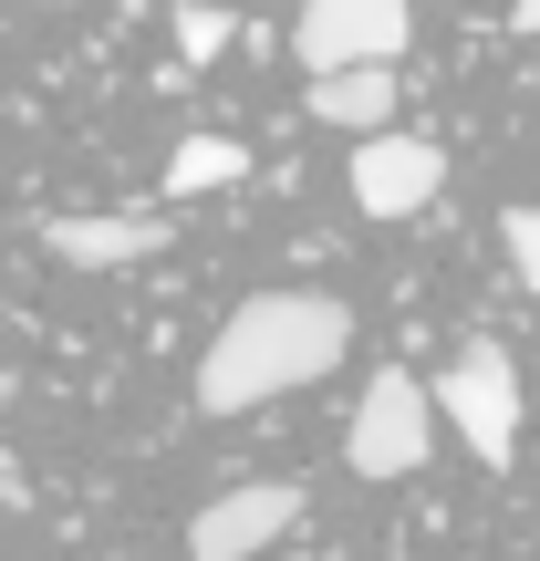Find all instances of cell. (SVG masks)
Here are the masks:
<instances>
[{"label": "cell", "instance_id": "obj_2", "mask_svg": "<svg viewBox=\"0 0 540 561\" xmlns=\"http://www.w3.org/2000/svg\"><path fill=\"white\" fill-rule=\"evenodd\" d=\"M437 416L468 437V458H479V468H509V447H520V364H509V343L468 333L458 354H447Z\"/></svg>", "mask_w": 540, "mask_h": 561}, {"label": "cell", "instance_id": "obj_4", "mask_svg": "<svg viewBox=\"0 0 540 561\" xmlns=\"http://www.w3.org/2000/svg\"><path fill=\"white\" fill-rule=\"evenodd\" d=\"M416 42V11L405 0H301L291 53L301 73H343V62H395Z\"/></svg>", "mask_w": 540, "mask_h": 561}, {"label": "cell", "instance_id": "obj_9", "mask_svg": "<svg viewBox=\"0 0 540 561\" xmlns=\"http://www.w3.org/2000/svg\"><path fill=\"white\" fill-rule=\"evenodd\" d=\"M240 178H250L240 136H177V157H166V198H208V187H240Z\"/></svg>", "mask_w": 540, "mask_h": 561}, {"label": "cell", "instance_id": "obj_10", "mask_svg": "<svg viewBox=\"0 0 540 561\" xmlns=\"http://www.w3.org/2000/svg\"><path fill=\"white\" fill-rule=\"evenodd\" d=\"M229 42H240V21H229L219 0H187V11H177V53H187V62H219Z\"/></svg>", "mask_w": 540, "mask_h": 561}, {"label": "cell", "instance_id": "obj_3", "mask_svg": "<svg viewBox=\"0 0 540 561\" xmlns=\"http://www.w3.org/2000/svg\"><path fill=\"white\" fill-rule=\"evenodd\" d=\"M426 447H437V405H426L416 375H375L354 405V426H343V458H354V479H416Z\"/></svg>", "mask_w": 540, "mask_h": 561}, {"label": "cell", "instance_id": "obj_13", "mask_svg": "<svg viewBox=\"0 0 540 561\" xmlns=\"http://www.w3.org/2000/svg\"><path fill=\"white\" fill-rule=\"evenodd\" d=\"M32 11H62V0H32Z\"/></svg>", "mask_w": 540, "mask_h": 561}, {"label": "cell", "instance_id": "obj_6", "mask_svg": "<svg viewBox=\"0 0 540 561\" xmlns=\"http://www.w3.org/2000/svg\"><path fill=\"white\" fill-rule=\"evenodd\" d=\"M301 520V489L291 479H250V489H219V500L187 520V561H261L280 530Z\"/></svg>", "mask_w": 540, "mask_h": 561}, {"label": "cell", "instance_id": "obj_7", "mask_svg": "<svg viewBox=\"0 0 540 561\" xmlns=\"http://www.w3.org/2000/svg\"><path fill=\"white\" fill-rule=\"evenodd\" d=\"M42 250L62 271H125L166 250V219L157 208H73V219H42Z\"/></svg>", "mask_w": 540, "mask_h": 561}, {"label": "cell", "instance_id": "obj_5", "mask_svg": "<svg viewBox=\"0 0 540 561\" xmlns=\"http://www.w3.org/2000/svg\"><path fill=\"white\" fill-rule=\"evenodd\" d=\"M437 187H447L437 136H395V125L354 136V208L364 219H416V208H437Z\"/></svg>", "mask_w": 540, "mask_h": 561}, {"label": "cell", "instance_id": "obj_1", "mask_svg": "<svg viewBox=\"0 0 540 561\" xmlns=\"http://www.w3.org/2000/svg\"><path fill=\"white\" fill-rule=\"evenodd\" d=\"M343 354H354V312H343L333 291H250L240 312L208 333L187 396H198V416H250V405H271V396L322 385Z\"/></svg>", "mask_w": 540, "mask_h": 561}, {"label": "cell", "instance_id": "obj_11", "mask_svg": "<svg viewBox=\"0 0 540 561\" xmlns=\"http://www.w3.org/2000/svg\"><path fill=\"white\" fill-rule=\"evenodd\" d=\"M499 250H509V271H520V291H540V208H509Z\"/></svg>", "mask_w": 540, "mask_h": 561}, {"label": "cell", "instance_id": "obj_12", "mask_svg": "<svg viewBox=\"0 0 540 561\" xmlns=\"http://www.w3.org/2000/svg\"><path fill=\"white\" fill-rule=\"evenodd\" d=\"M520 32H530V42H540V0H520Z\"/></svg>", "mask_w": 540, "mask_h": 561}, {"label": "cell", "instance_id": "obj_8", "mask_svg": "<svg viewBox=\"0 0 540 561\" xmlns=\"http://www.w3.org/2000/svg\"><path fill=\"white\" fill-rule=\"evenodd\" d=\"M395 62H343V73H312V125H343V136H375V125H395Z\"/></svg>", "mask_w": 540, "mask_h": 561}]
</instances>
